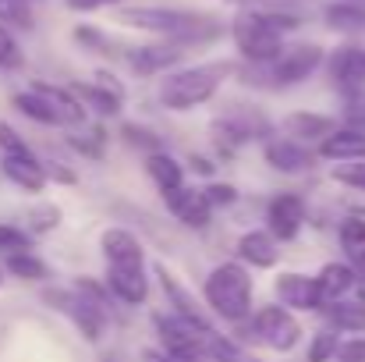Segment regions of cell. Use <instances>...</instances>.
<instances>
[{"label": "cell", "instance_id": "44", "mask_svg": "<svg viewBox=\"0 0 365 362\" xmlns=\"http://www.w3.org/2000/svg\"><path fill=\"white\" fill-rule=\"evenodd\" d=\"M337 362H365V338H351L337 348Z\"/></svg>", "mask_w": 365, "mask_h": 362}, {"label": "cell", "instance_id": "17", "mask_svg": "<svg viewBox=\"0 0 365 362\" xmlns=\"http://www.w3.org/2000/svg\"><path fill=\"white\" fill-rule=\"evenodd\" d=\"M319 291H323V309L334 306V302H348L355 291H359V270L348 266V263H327L319 273Z\"/></svg>", "mask_w": 365, "mask_h": 362}, {"label": "cell", "instance_id": "48", "mask_svg": "<svg viewBox=\"0 0 365 362\" xmlns=\"http://www.w3.org/2000/svg\"><path fill=\"white\" fill-rule=\"evenodd\" d=\"M138 362H181V359H174L170 352H160V348H142Z\"/></svg>", "mask_w": 365, "mask_h": 362}, {"label": "cell", "instance_id": "42", "mask_svg": "<svg viewBox=\"0 0 365 362\" xmlns=\"http://www.w3.org/2000/svg\"><path fill=\"white\" fill-rule=\"evenodd\" d=\"M227 4H242L248 11H291L302 0H227Z\"/></svg>", "mask_w": 365, "mask_h": 362}, {"label": "cell", "instance_id": "31", "mask_svg": "<svg viewBox=\"0 0 365 362\" xmlns=\"http://www.w3.org/2000/svg\"><path fill=\"white\" fill-rule=\"evenodd\" d=\"M206 356H210L213 362H252L242 352V345H238V341H231V338H224L220 331L206 338Z\"/></svg>", "mask_w": 365, "mask_h": 362}, {"label": "cell", "instance_id": "20", "mask_svg": "<svg viewBox=\"0 0 365 362\" xmlns=\"http://www.w3.org/2000/svg\"><path fill=\"white\" fill-rule=\"evenodd\" d=\"M238 259L248 263V266H259V270L277 266V259H280L277 238L269 231H245L242 238H238Z\"/></svg>", "mask_w": 365, "mask_h": 362}, {"label": "cell", "instance_id": "1", "mask_svg": "<svg viewBox=\"0 0 365 362\" xmlns=\"http://www.w3.org/2000/svg\"><path fill=\"white\" fill-rule=\"evenodd\" d=\"M118 21L128 29H145V32H160L178 46H192V43H213L224 29L217 18L210 14H195V11H178V7H121Z\"/></svg>", "mask_w": 365, "mask_h": 362}, {"label": "cell", "instance_id": "15", "mask_svg": "<svg viewBox=\"0 0 365 362\" xmlns=\"http://www.w3.org/2000/svg\"><path fill=\"white\" fill-rule=\"evenodd\" d=\"M185 46L178 43H149V46H124V61L131 64L135 75H156V71H167L181 61Z\"/></svg>", "mask_w": 365, "mask_h": 362}, {"label": "cell", "instance_id": "6", "mask_svg": "<svg viewBox=\"0 0 365 362\" xmlns=\"http://www.w3.org/2000/svg\"><path fill=\"white\" fill-rule=\"evenodd\" d=\"M255 334L273 348V352H291L298 341H302V323L291 316V309L284 306H262L252 320Z\"/></svg>", "mask_w": 365, "mask_h": 362}, {"label": "cell", "instance_id": "52", "mask_svg": "<svg viewBox=\"0 0 365 362\" xmlns=\"http://www.w3.org/2000/svg\"><path fill=\"white\" fill-rule=\"evenodd\" d=\"M252 362H255V359H252Z\"/></svg>", "mask_w": 365, "mask_h": 362}, {"label": "cell", "instance_id": "33", "mask_svg": "<svg viewBox=\"0 0 365 362\" xmlns=\"http://www.w3.org/2000/svg\"><path fill=\"white\" fill-rule=\"evenodd\" d=\"M57 224H61V210H57L53 203H39V206L29 213V228H32V235H50Z\"/></svg>", "mask_w": 365, "mask_h": 362}, {"label": "cell", "instance_id": "28", "mask_svg": "<svg viewBox=\"0 0 365 362\" xmlns=\"http://www.w3.org/2000/svg\"><path fill=\"white\" fill-rule=\"evenodd\" d=\"M341 248L348 252V259L365 270V217H344L341 221Z\"/></svg>", "mask_w": 365, "mask_h": 362}, {"label": "cell", "instance_id": "41", "mask_svg": "<svg viewBox=\"0 0 365 362\" xmlns=\"http://www.w3.org/2000/svg\"><path fill=\"white\" fill-rule=\"evenodd\" d=\"M202 192H206V199H210L213 210H217V206H231V203H238V188H235V185H224V181L206 185Z\"/></svg>", "mask_w": 365, "mask_h": 362}, {"label": "cell", "instance_id": "36", "mask_svg": "<svg viewBox=\"0 0 365 362\" xmlns=\"http://www.w3.org/2000/svg\"><path fill=\"white\" fill-rule=\"evenodd\" d=\"M0 68H7V71L21 68V46L14 43L7 25H0Z\"/></svg>", "mask_w": 365, "mask_h": 362}, {"label": "cell", "instance_id": "7", "mask_svg": "<svg viewBox=\"0 0 365 362\" xmlns=\"http://www.w3.org/2000/svg\"><path fill=\"white\" fill-rule=\"evenodd\" d=\"M235 46H238V54H242L248 64H273L280 54H284V43H280V36H273V32H266L262 25H255L248 14H242L238 21H235Z\"/></svg>", "mask_w": 365, "mask_h": 362}, {"label": "cell", "instance_id": "8", "mask_svg": "<svg viewBox=\"0 0 365 362\" xmlns=\"http://www.w3.org/2000/svg\"><path fill=\"white\" fill-rule=\"evenodd\" d=\"M153 273H156V281H160V288H163L167 302L174 306V313H178L181 320L195 323V327H199V331H206V334H213V331H217V327L206 320V313L199 309L195 295H192V291H188V288H185V284L174 277V273H170V266H167V263H160V259H156V263H153Z\"/></svg>", "mask_w": 365, "mask_h": 362}, {"label": "cell", "instance_id": "46", "mask_svg": "<svg viewBox=\"0 0 365 362\" xmlns=\"http://www.w3.org/2000/svg\"><path fill=\"white\" fill-rule=\"evenodd\" d=\"M93 82H96V86H103V89L110 93V96L124 100V86L118 82V79H114V75H110V71H96V75H93Z\"/></svg>", "mask_w": 365, "mask_h": 362}, {"label": "cell", "instance_id": "40", "mask_svg": "<svg viewBox=\"0 0 365 362\" xmlns=\"http://www.w3.org/2000/svg\"><path fill=\"white\" fill-rule=\"evenodd\" d=\"M103 139H107V135H103V128H96V131H93V139H78V135H71L68 142H71L78 153H86V156H93V160H103Z\"/></svg>", "mask_w": 365, "mask_h": 362}, {"label": "cell", "instance_id": "34", "mask_svg": "<svg viewBox=\"0 0 365 362\" xmlns=\"http://www.w3.org/2000/svg\"><path fill=\"white\" fill-rule=\"evenodd\" d=\"M337 348H341L337 334H334V331H323V334H316V338H312V345H309V362L337 359Z\"/></svg>", "mask_w": 365, "mask_h": 362}, {"label": "cell", "instance_id": "9", "mask_svg": "<svg viewBox=\"0 0 365 362\" xmlns=\"http://www.w3.org/2000/svg\"><path fill=\"white\" fill-rule=\"evenodd\" d=\"M305 224V203L294 192H280L266 206V231L277 241H291Z\"/></svg>", "mask_w": 365, "mask_h": 362}, {"label": "cell", "instance_id": "37", "mask_svg": "<svg viewBox=\"0 0 365 362\" xmlns=\"http://www.w3.org/2000/svg\"><path fill=\"white\" fill-rule=\"evenodd\" d=\"M121 135H124V142H131V146H138V149H145V153H160V149H156L160 139H156L149 128H142V124H121Z\"/></svg>", "mask_w": 365, "mask_h": 362}, {"label": "cell", "instance_id": "4", "mask_svg": "<svg viewBox=\"0 0 365 362\" xmlns=\"http://www.w3.org/2000/svg\"><path fill=\"white\" fill-rule=\"evenodd\" d=\"M323 46H316V43H298V46H291V50H284L273 64H252L262 79H259V86H273V89H284V86H298V82H305L319 64H323Z\"/></svg>", "mask_w": 365, "mask_h": 362}, {"label": "cell", "instance_id": "21", "mask_svg": "<svg viewBox=\"0 0 365 362\" xmlns=\"http://www.w3.org/2000/svg\"><path fill=\"white\" fill-rule=\"evenodd\" d=\"M284 131L298 142H323L327 135L337 131V121L327 114H309V111H294L284 118Z\"/></svg>", "mask_w": 365, "mask_h": 362}, {"label": "cell", "instance_id": "51", "mask_svg": "<svg viewBox=\"0 0 365 362\" xmlns=\"http://www.w3.org/2000/svg\"><path fill=\"white\" fill-rule=\"evenodd\" d=\"M0 284H4V273H0Z\"/></svg>", "mask_w": 365, "mask_h": 362}, {"label": "cell", "instance_id": "49", "mask_svg": "<svg viewBox=\"0 0 365 362\" xmlns=\"http://www.w3.org/2000/svg\"><path fill=\"white\" fill-rule=\"evenodd\" d=\"M192 167H195L199 174H206V178L213 174V164H210V160H202V156H192Z\"/></svg>", "mask_w": 365, "mask_h": 362}, {"label": "cell", "instance_id": "14", "mask_svg": "<svg viewBox=\"0 0 365 362\" xmlns=\"http://www.w3.org/2000/svg\"><path fill=\"white\" fill-rule=\"evenodd\" d=\"M277 298H280V306L305 309V313L323 309L319 281H316V277H309V273H280V277H277Z\"/></svg>", "mask_w": 365, "mask_h": 362}, {"label": "cell", "instance_id": "11", "mask_svg": "<svg viewBox=\"0 0 365 362\" xmlns=\"http://www.w3.org/2000/svg\"><path fill=\"white\" fill-rule=\"evenodd\" d=\"M107 288L124 306H142L149 298V277L145 266H128V263H107Z\"/></svg>", "mask_w": 365, "mask_h": 362}, {"label": "cell", "instance_id": "30", "mask_svg": "<svg viewBox=\"0 0 365 362\" xmlns=\"http://www.w3.org/2000/svg\"><path fill=\"white\" fill-rule=\"evenodd\" d=\"M210 131H213V142H217V146H220L224 153L238 149L242 142H248V139H252V135H248V131H245V128H242V124H238L235 118H231V114L217 118V121H213V128H210Z\"/></svg>", "mask_w": 365, "mask_h": 362}, {"label": "cell", "instance_id": "39", "mask_svg": "<svg viewBox=\"0 0 365 362\" xmlns=\"http://www.w3.org/2000/svg\"><path fill=\"white\" fill-rule=\"evenodd\" d=\"M75 39L82 43V46H89V50H100V54H118L114 46H110V39L100 32V29H89V25H78L75 29Z\"/></svg>", "mask_w": 365, "mask_h": 362}, {"label": "cell", "instance_id": "5", "mask_svg": "<svg viewBox=\"0 0 365 362\" xmlns=\"http://www.w3.org/2000/svg\"><path fill=\"white\" fill-rule=\"evenodd\" d=\"M156 334H160V345L163 352H170L174 359L181 362H202L206 359V331H199L195 323L181 320L178 313L174 316H156ZM217 334V331H213Z\"/></svg>", "mask_w": 365, "mask_h": 362}, {"label": "cell", "instance_id": "38", "mask_svg": "<svg viewBox=\"0 0 365 362\" xmlns=\"http://www.w3.org/2000/svg\"><path fill=\"white\" fill-rule=\"evenodd\" d=\"M29 248V235L11 228V224H0V256H14V252H25Z\"/></svg>", "mask_w": 365, "mask_h": 362}, {"label": "cell", "instance_id": "29", "mask_svg": "<svg viewBox=\"0 0 365 362\" xmlns=\"http://www.w3.org/2000/svg\"><path fill=\"white\" fill-rule=\"evenodd\" d=\"M4 270H7L11 277H18V281H46V277H50L46 263H43V259H36V256H29V252L4 256Z\"/></svg>", "mask_w": 365, "mask_h": 362}, {"label": "cell", "instance_id": "26", "mask_svg": "<svg viewBox=\"0 0 365 362\" xmlns=\"http://www.w3.org/2000/svg\"><path fill=\"white\" fill-rule=\"evenodd\" d=\"M68 89H71L86 107H93L96 114H107V118H110V114H118V111H121V104H124V100H118V96H110L103 86H96V82H75V86H68Z\"/></svg>", "mask_w": 365, "mask_h": 362}, {"label": "cell", "instance_id": "32", "mask_svg": "<svg viewBox=\"0 0 365 362\" xmlns=\"http://www.w3.org/2000/svg\"><path fill=\"white\" fill-rule=\"evenodd\" d=\"M330 178L337 185H348L355 192H365V160H348V164H337L330 171Z\"/></svg>", "mask_w": 365, "mask_h": 362}, {"label": "cell", "instance_id": "47", "mask_svg": "<svg viewBox=\"0 0 365 362\" xmlns=\"http://www.w3.org/2000/svg\"><path fill=\"white\" fill-rule=\"evenodd\" d=\"M71 11H78V14H86V11H96V7H103V4H121V0H64Z\"/></svg>", "mask_w": 365, "mask_h": 362}, {"label": "cell", "instance_id": "27", "mask_svg": "<svg viewBox=\"0 0 365 362\" xmlns=\"http://www.w3.org/2000/svg\"><path fill=\"white\" fill-rule=\"evenodd\" d=\"M327 25L337 32H365V0L359 4H330Z\"/></svg>", "mask_w": 365, "mask_h": 362}, {"label": "cell", "instance_id": "18", "mask_svg": "<svg viewBox=\"0 0 365 362\" xmlns=\"http://www.w3.org/2000/svg\"><path fill=\"white\" fill-rule=\"evenodd\" d=\"M319 156L323 160H337V164H348V160H365V128H337L334 135H327L319 142Z\"/></svg>", "mask_w": 365, "mask_h": 362}, {"label": "cell", "instance_id": "19", "mask_svg": "<svg viewBox=\"0 0 365 362\" xmlns=\"http://www.w3.org/2000/svg\"><path fill=\"white\" fill-rule=\"evenodd\" d=\"M100 248L107 256V263H128V266H145V252L142 241L135 238L128 228H107L100 235Z\"/></svg>", "mask_w": 365, "mask_h": 362}, {"label": "cell", "instance_id": "3", "mask_svg": "<svg viewBox=\"0 0 365 362\" xmlns=\"http://www.w3.org/2000/svg\"><path fill=\"white\" fill-rule=\"evenodd\" d=\"M206 302L217 316L245 323L252 316V277L245 270V263H220L210 270L206 277Z\"/></svg>", "mask_w": 365, "mask_h": 362}, {"label": "cell", "instance_id": "16", "mask_svg": "<svg viewBox=\"0 0 365 362\" xmlns=\"http://www.w3.org/2000/svg\"><path fill=\"white\" fill-rule=\"evenodd\" d=\"M316 156L312 149H305L298 139H269L266 142V164L280 174H305L316 167Z\"/></svg>", "mask_w": 365, "mask_h": 362}, {"label": "cell", "instance_id": "50", "mask_svg": "<svg viewBox=\"0 0 365 362\" xmlns=\"http://www.w3.org/2000/svg\"><path fill=\"white\" fill-rule=\"evenodd\" d=\"M103 362H118V359H114V356H107V359H103Z\"/></svg>", "mask_w": 365, "mask_h": 362}, {"label": "cell", "instance_id": "43", "mask_svg": "<svg viewBox=\"0 0 365 362\" xmlns=\"http://www.w3.org/2000/svg\"><path fill=\"white\" fill-rule=\"evenodd\" d=\"M0 149H4V153H25V149H29L25 139H21L7 121H0Z\"/></svg>", "mask_w": 365, "mask_h": 362}, {"label": "cell", "instance_id": "13", "mask_svg": "<svg viewBox=\"0 0 365 362\" xmlns=\"http://www.w3.org/2000/svg\"><path fill=\"white\" fill-rule=\"evenodd\" d=\"M0 171H4V178H7V181H14V185H18V188H25V192H43V188H46V181H50L46 164H43V160H36V153H32V149H25V153H4Z\"/></svg>", "mask_w": 365, "mask_h": 362}, {"label": "cell", "instance_id": "10", "mask_svg": "<svg viewBox=\"0 0 365 362\" xmlns=\"http://www.w3.org/2000/svg\"><path fill=\"white\" fill-rule=\"evenodd\" d=\"M163 203H167V210H170V217H178L185 228H206L210 224V217H213V206H210V199H206V192L202 188H174V192H163Z\"/></svg>", "mask_w": 365, "mask_h": 362}, {"label": "cell", "instance_id": "24", "mask_svg": "<svg viewBox=\"0 0 365 362\" xmlns=\"http://www.w3.org/2000/svg\"><path fill=\"white\" fill-rule=\"evenodd\" d=\"M21 114L29 121H36V124H50V128H64V118L57 114V107L39 93V89H25V93H14V100H11Z\"/></svg>", "mask_w": 365, "mask_h": 362}, {"label": "cell", "instance_id": "45", "mask_svg": "<svg viewBox=\"0 0 365 362\" xmlns=\"http://www.w3.org/2000/svg\"><path fill=\"white\" fill-rule=\"evenodd\" d=\"M46 174H50V181H61V185H78V174H75L71 167H64V164H46Z\"/></svg>", "mask_w": 365, "mask_h": 362}, {"label": "cell", "instance_id": "12", "mask_svg": "<svg viewBox=\"0 0 365 362\" xmlns=\"http://www.w3.org/2000/svg\"><path fill=\"white\" fill-rule=\"evenodd\" d=\"M330 75H334V82H337L348 96L365 93V50L355 46V43L337 46L334 57H330Z\"/></svg>", "mask_w": 365, "mask_h": 362}, {"label": "cell", "instance_id": "53", "mask_svg": "<svg viewBox=\"0 0 365 362\" xmlns=\"http://www.w3.org/2000/svg\"><path fill=\"white\" fill-rule=\"evenodd\" d=\"M362 96H365V93H362Z\"/></svg>", "mask_w": 365, "mask_h": 362}, {"label": "cell", "instance_id": "22", "mask_svg": "<svg viewBox=\"0 0 365 362\" xmlns=\"http://www.w3.org/2000/svg\"><path fill=\"white\" fill-rule=\"evenodd\" d=\"M32 89H39V93L57 107V114L64 118V128H78V124L89 121V107H86L71 89H64V86H50V82H36Z\"/></svg>", "mask_w": 365, "mask_h": 362}, {"label": "cell", "instance_id": "23", "mask_svg": "<svg viewBox=\"0 0 365 362\" xmlns=\"http://www.w3.org/2000/svg\"><path fill=\"white\" fill-rule=\"evenodd\" d=\"M142 167H145L149 181H153L160 192H174V188L185 185V167H181L174 156H167V153H145Z\"/></svg>", "mask_w": 365, "mask_h": 362}, {"label": "cell", "instance_id": "25", "mask_svg": "<svg viewBox=\"0 0 365 362\" xmlns=\"http://www.w3.org/2000/svg\"><path fill=\"white\" fill-rule=\"evenodd\" d=\"M334 331H348V334H365V302H334L323 309Z\"/></svg>", "mask_w": 365, "mask_h": 362}, {"label": "cell", "instance_id": "35", "mask_svg": "<svg viewBox=\"0 0 365 362\" xmlns=\"http://www.w3.org/2000/svg\"><path fill=\"white\" fill-rule=\"evenodd\" d=\"M0 21H4V25L29 29V25H32V11L25 7V0H0Z\"/></svg>", "mask_w": 365, "mask_h": 362}, {"label": "cell", "instance_id": "2", "mask_svg": "<svg viewBox=\"0 0 365 362\" xmlns=\"http://www.w3.org/2000/svg\"><path fill=\"white\" fill-rule=\"evenodd\" d=\"M235 75V64L231 61H213V64H195V68H181V71H170L156 96L167 111H195L202 107L206 100L217 96V89L224 86V79Z\"/></svg>", "mask_w": 365, "mask_h": 362}]
</instances>
